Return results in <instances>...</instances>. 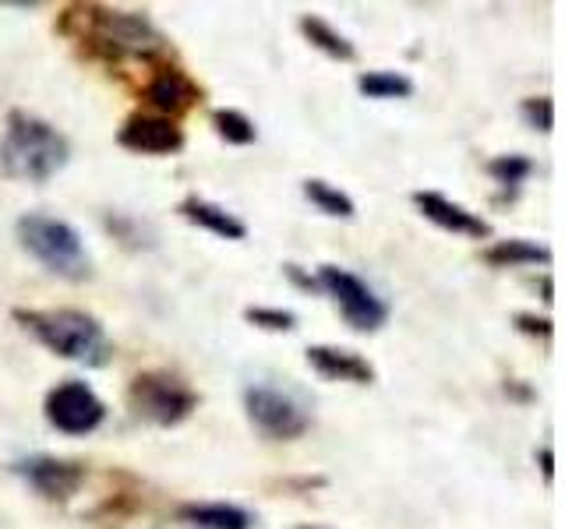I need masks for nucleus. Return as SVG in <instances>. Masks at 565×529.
I'll return each instance as SVG.
<instances>
[{
  "label": "nucleus",
  "mask_w": 565,
  "mask_h": 529,
  "mask_svg": "<svg viewBox=\"0 0 565 529\" xmlns=\"http://www.w3.org/2000/svg\"><path fill=\"white\" fill-rule=\"evenodd\" d=\"M61 32L71 35L88 57L103 64H124L141 61L146 67L170 61V43L159 32L149 14L138 11H117L103 4H71L61 18Z\"/></svg>",
  "instance_id": "nucleus-1"
},
{
  "label": "nucleus",
  "mask_w": 565,
  "mask_h": 529,
  "mask_svg": "<svg viewBox=\"0 0 565 529\" xmlns=\"http://www.w3.org/2000/svg\"><path fill=\"white\" fill-rule=\"evenodd\" d=\"M71 159V141L50 120L29 110H11L0 134V173L8 181L46 184Z\"/></svg>",
  "instance_id": "nucleus-2"
},
{
  "label": "nucleus",
  "mask_w": 565,
  "mask_h": 529,
  "mask_svg": "<svg viewBox=\"0 0 565 529\" xmlns=\"http://www.w3.org/2000/svg\"><path fill=\"white\" fill-rule=\"evenodd\" d=\"M11 317L22 325L35 343L46 346L53 357L82 364V367H106L114 357V346L106 339V328L96 314L78 307H14Z\"/></svg>",
  "instance_id": "nucleus-3"
},
{
  "label": "nucleus",
  "mask_w": 565,
  "mask_h": 529,
  "mask_svg": "<svg viewBox=\"0 0 565 529\" xmlns=\"http://www.w3.org/2000/svg\"><path fill=\"white\" fill-rule=\"evenodd\" d=\"M14 240L32 261H40L50 276L67 279V282L93 279V255H88L78 226H71L61 216L25 212V216H18L14 223Z\"/></svg>",
  "instance_id": "nucleus-4"
},
{
  "label": "nucleus",
  "mask_w": 565,
  "mask_h": 529,
  "mask_svg": "<svg viewBox=\"0 0 565 529\" xmlns=\"http://www.w3.org/2000/svg\"><path fill=\"white\" fill-rule=\"evenodd\" d=\"M128 406L152 428H177L199 410V392L170 370H141L128 385Z\"/></svg>",
  "instance_id": "nucleus-5"
},
{
  "label": "nucleus",
  "mask_w": 565,
  "mask_h": 529,
  "mask_svg": "<svg viewBox=\"0 0 565 529\" xmlns=\"http://www.w3.org/2000/svg\"><path fill=\"white\" fill-rule=\"evenodd\" d=\"M244 413L265 441H297L311 431V406L276 385H247Z\"/></svg>",
  "instance_id": "nucleus-6"
},
{
  "label": "nucleus",
  "mask_w": 565,
  "mask_h": 529,
  "mask_svg": "<svg viewBox=\"0 0 565 529\" xmlns=\"http://www.w3.org/2000/svg\"><path fill=\"white\" fill-rule=\"evenodd\" d=\"M318 287L322 293L332 296V304L340 307L343 322L361 332V335H371L388 325V314L393 307L385 304V296H379L375 290L367 287L361 276H353L350 269H340V264H318Z\"/></svg>",
  "instance_id": "nucleus-7"
},
{
  "label": "nucleus",
  "mask_w": 565,
  "mask_h": 529,
  "mask_svg": "<svg viewBox=\"0 0 565 529\" xmlns=\"http://www.w3.org/2000/svg\"><path fill=\"white\" fill-rule=\"evenodd\" d=\"M43 417L53 431L67 438L93 434L106 420V402L96 396V388L78 378H64L46 392L43 399Z\"/></svg>",
  "instance_id": "nucleus-8"
},
{
  "label": "nucleus",
  "mask_w": 565,
  "mask_h": 529,
  "mask_svg": "<svg viewBox=\"0 0 565 529\" xmlns=\"http://www.w3.org/2000/svg\"><path fill=\"white\" fill-rule=\"evenodd\" d=\"M11 473L22 481L32 494H40L43 501H71L85 484V463L67 455H50V452H32L11 463Z\"/></svg>",
  "instance_id": "nucleus-9"
},
{
  "label": "nucleus",
  "mask_w": 565,
  "mask_h": 529,
  "mask_svg": "<svg viewBox=\"0 0 565 529\" xmlns=\"http://www.w3.org/2000/svg\"><path fill=\"white\" fill-rule=\"evenodd\" d=\"M202 85L194 82L181 64L173 61H159L149 67V82L141 88V99H146L152 110L149 114H159V117H184L188 110L202 102Z\"/></svg>",
  "instance_id": "nucleus-10"
},
{
  "label": "nucleus",
  "mask_w": 565,
  "mask_h": 529,
  "mask_svg": "<svg viewBox=\"0 0 565 529\" xmlns=\"http://www.w3.org/2000/svg\"><path fill=\"white\" fill-rule=\"evenodd\" d=\"M117 141H120V149L138 152V155H173L184 149V128L170 117L138 110L120 123Z\"/></svg>",
  "instance_id": "nucleus-11"
},
{
  "label": "nucleus",
  "mask_w": 565,
  "mask_h": 529,
  "mask_svg": "<svg viewBox=\"0 0 565 529\" xmlns=\"http://www.w3.org/2000/svg\"><path fill=\"white\" fill-rule=\"evenodd\" d=\"M414 205L428 223H435L438 229L456 237H470V240H484L491 237V223L481 216V212H470L467 205H459L452 198L438 191H414Z\"/></svg>",
  "instance_id": "nucleus-12"
},
{
  "label": "nucleus",
  "mask_w": 565,
  "mask_h": 529,
  "mask_svg": "<svg viewBox=\"0 0 565 529\" xmlns=\"http://www.w3.org/2000/svg\"><path fill=\"white\" fill-rule=\"evenodd\" d=\"M305 360L315 370L318 378L326 381H347V385H375L379 370L367 357H361L358 349H347V346H308L305 349Z\"/></svg>",
  "instance_id": "nucleus-13"
},
{
  "label": "nucleus",
  "mask_w": 565,
  "mask_h": 529,
  "mask_svg": "<svg viewBox=\"0 0 565 529\" xmlns=\"http://www.w3.org/2000/svg\"><path fill=\"white\" fill-rule=\"evenodd\" d=\"M177 216L184 223L205 229V234L220 237V240H244L247 237V223L237 219L234 212L209 202V198H199V194H188V198L177 205Z\"/></svg>",
  "instance_id": "nucleus-14"
},
{
  "label": "nucleus",
  "mask_w": 565,
  "mask_h": 529,
  "mask_svg": "<svg viewBox=\"0 0 565 529\" xmlns=\"http://www.w3.org/2000/svg\"><path fill=\"white\" fill-rule=\"evenodd\" d=\"M177 519L194 529H255L258 516L234 501H184Z\"/></svg>",
  "instance_id": "nucleus-15"
},
{
  "label": "nucleus",
  "mask_w": 565,
  "mask_h": 529,
  "mask_svg": "<svg viewBox=\"0 0 565 529\" xmlns=\"http://www.w3.org/2000/svg\"><path fill=\"white\" fill-rule=\"evenodd\" d=\"M484 261L491 269H520V264H552V247L526 240V237H509V240H494Z\"/></svg>",
  "instance_id": "nucleus-16"
},
{
  "label": "nucleus",
  "mask_w": 565,
  "mask_h": 529,
  "mask_svg": "<svg viewBox=\"0 0 565 529\" xmlns=\"http://www.w3.org/2000/svg\"><path fill=\"white\" fill-rule=\"evenodd\" d=\"M297 29H300V35L315 46V50H322L326 57H332V61H343V64H350V61H358V46H353L347 35L335 29L332 22H326L322 14H300V22H297Z\"/></svg>",
  "instance_id": "nucleus-17"
},
{
  "label": "nucleus",
  "mask_w": 565,
  "mask_h": 529,
  "mask_svg": "<svg viewBox=\"0 0 565 529\" xmlns=\"http://www.w3.org/2000/svg\"><path fill=\"white\" fill-rule=\"evenodd\" d=\"M358 93L364 99H411L414 82L406 78L403 71L375 67V71H361L358 75Z\"/></svg>",
  "instance_id": "nucleus-18"
},
{
  "label": "nucleus",
  "mask_w": 565,
  "mask_h": 529,
  "mask_svg": "<svg viewBox=\"0 0 565 529\" xmlns=\"http://www.w3.org/2000/svg\"><path fill=\"white\" fill-rule=\"evenodd\" d=\"M300 191H305V198L318 212H326V216H332V219H353V216H358V205H353L350 194L340 191L335 184H329V181H322V176H308V181L300 184Z\"/></svg>",
  "instance_id": "nucleus-19"
},
{
  "label": "nucleus",
  "mask_w": 565,
  "mask_h": 529,
  "mask_svg": "<svg viewBox=\"0 0 565 529\" xmlns=\"http://www.w3.org/2000/svg\"><path fill=\"white\" fill-rule=\"evenodd\" d=\"M212 128H216V134L226 141V145H255L258 141V128L255 120L241 114V110H216L212 114Z\"/></svg>",
  "instance_id": "nucleus-20"
},
{
  "label": "nucleus",
  "mask_w": 565,
  "mask_h": 529,
  "mask_svg": "<svg viewBox=\"0 0 565 529\" xmlns=\"http://www.w3.org/2000/svg\"><path fill=\"white\" fill-rule=\"evenodd\" d=\"M103 226L110 229L114 240H120L124 247H131V251H141V247L149 251V247H152V229L141 219L128 216V212H106Z\"/></svg>",
  "instance_id": "nucleus-21"
},
{
  "label": "nucleus",
  "mask_w": 565,
  "mask_h": 529,
  "mask_svg": "<svg viewBox=\"0 0 565 529\" xmlns=\"http://www.w3.org/2000/svg\"><path fill=\"white\" fill-rule=\"evenodd\" d=\"M530 173H534V159L523 155V152H509V155L488 159V176L494 184L509 187V191H516Z\"/></svg>",
  "instance_id": "nucleus-22"
},
{
  "label": "nucleus",
  "mask_w": 565,
  "mask_h": 529,
  "mask_svg": "<svg viewBox=\"0 0 565 529\" xmlns=\"http://www.w3.org/2000/svg\"><path fill=\"white\" fill-rule=\"evenodd\" d=\"M520 117L526 128H534L541 134H552L555 128V99L552 96H526L520 102Z\"/></svg>",
  "instance_id": "nucleus-23"
},
{
  "label": "nucleus",
  "mask_w": 565,
  "mask_h": 529,
  "mask_svg": "<svg viewBox=\"0 0 565 529\" xmlns=\"http://www.w3.org/2000/svg\"><path fill=\"white\" fill-rule=\"evenodd\" d=\"M244 322L262 332H294L297 314L287 307H244Z\"/></svg>",
  "instance_id": "nucleus-24"
},
{
  "label": "nucleus",
  "mask_w": 565,
  "mask_h": 529,
  "mask_svg": "<svg viewBox=\"0 0 565 529\" xmlns=\"http://www.w3.org/2000/svg\"><path fill=\"white\" fill-rule=\"evenodd\" d=\"M512 325H516L523 335H530V339H552L555 335V322L547 314H534V311H520L516 317H512Z\"/></svg>",
  "instance_id": "nucleus-25"
},
{
  "label": "nucleus",
  "mask_w": 565,
  "mask_h": 529,
  "mask_svg": "<svg viewBox=\"0 0 565 529\" xmlns=\"http://www.w3.org/2000/svg\"><path fill=\"white\" fill-rule=\"evenodd\" d=\"M282 272H287V279L294 282V287L305 290V293H322V287H318V276L305 272V269H300V264L287 261V264H282Z\"/></svg>",
  "instance_id": "nucleus-26"
},
{
  "label": "nucleus",
  "mask_w": 565,
  "mask_h": 529,
  "mask_svg": "<svg viewBox=\"0 0 565 529\" xmlns=\"http://www.w3.org/2000/svg\"><path fill=\"white\" fill-rule=\"evenodd\" d=\"M537 463H541L544 481L552 484V481H555V452H552V445H541V449H537Z\"/></svg>",
  "instance_id": "nucleus-27"
},
{
  "label": "nucleus",
  "mask_w": 565,
  "mask_h": 529,
  "mask_svg": "<svg viewBox=\"0 0 565 529\" xmlns=\"http://www.w3.org/2000/svg\"><path fill=\"white\" fill-rule=\"evenodd\" d=\"M505 396H516V399H530V388H523L516 378L512 381H505Z\"/></svg>",
  "instance_id": "nucleus-28"
},
{
  "label": "nucleus",
  "mask_w": 565,
  "mask_h": 529,
  "mask_svg": "<svg viewBox=\"0 0 565 529\" xmlns=\"http://www.w3.org/2000/svg\"><path fill=\"white\" fill-rule=\"evenodd\" d=\"M541 293H544V304H552V300H555L552 296V279H547V276L541 279Z\"/></svg>",
  "instance_id": "nucleus-29"
},
{
  "label": "nucleus",
  "mask_w": 565,
  "mask_h": 529,
  "mask_svg": "<svg viewBox=\"0 0 565 529\" xmlns=\"http://www.w3.org/2000/svg\"><path fill=\"white\" fill-rule=\"evenodd\" d=\"M294 529H329V526H311V522H308V526H294Z\"/></svg>",
  "instance_id": "nucleus-30"
}]
</instances>
